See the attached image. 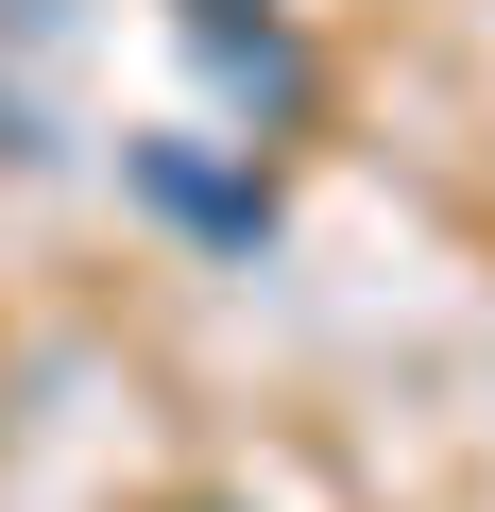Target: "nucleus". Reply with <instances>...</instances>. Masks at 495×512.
Masks as SVG:
<instances>
[]
</instances>
